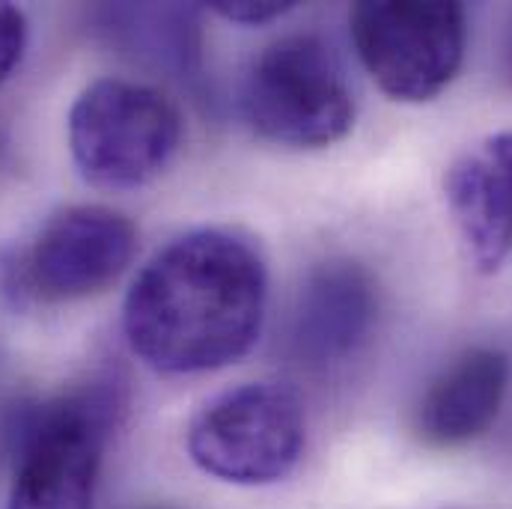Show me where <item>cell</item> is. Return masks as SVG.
<instances>
[{"mask_svg":"<svg viewBox=\"0 0 512 509\" xmlns=\"http://www.w3.org/2000/svg\"><path fill=\"white\" fill-rule=\"evenodd\" d=\"M268 268L236 230H194L137 274L123 328L134 355L164 376L212 373L251 352L265 319Z\"/></svg>","mask_w":512,"mask_h":509,"instance_id":"1","label":"cell"},{"mask_svg":"<svg viewBox=\"0 0 512 509\" xmlns=\"http://www.w3.org/2000/svg\"><path fill=\"white\" fill-rule=\"evenodd\" d=\"M242 114L262 140L289 149H322L349 134L355 93L337 51L292 33L256 57L242 84Z\"/></svg>","mask_w":512,"mask_h":509,"instance_id":"2","label":"cell"},{"mask_svg":"<svg viewBox=\"0 0 512 509\" xmlns=\"http://www.w3.org/2000/svg\"><path fill=\"white\" fill-rule=\"evenodd\" d=\"M182 143V117L155 87L102 78L69 111V146L81 176L108 191H128L167 170Z\"/></svg>","mask_w":512,"mask_h":509,"instance_id":"4","label":"cell"},{"mask_svg":"<svg viewBox=\"0 0 512 509\" xmlns=\"http://www.w3.org/2000/svg\"><path fill=\"white\" fill-rule=\"evenodd\" d=\"M444 194L459 239L477 271L495 274L512 251V131H501L456 158Z\"/></svg>","mask_w":512,"mask_h":509,"instance_id":"9","label":"cell"},{"mask_svg":"<svg viewBox=\"0 0 512 509\" xmlns=\"http://www.w3.org/2000/svg\"><path fill=\"white\" fill-rule=\"evenodd\" d=\"M120 393L96 382L39 405L18 432L9 509H93Z\"/></svg>","mask_w":512,"mask_h":509,"instance_id":"3","label":"cell"},{"mask_svg":"<svg viewBox=\"0 0 512 509\" xmlns=\"http://www.w3.org/2000/svg\"><path fill=\"white\" fill-rule=\"evenodd\" d=\"M379 319V286L355 259L316 265L295 301L289 349L301 367L334 370L352 361L373 337Z\"/></svg>","mask_w":512,"mask_h":509,"instance_id":"8","label":"cell"},{"mask_svg":"<svg viewBox=\"0 0 512 509\" xmlns=\"http://www.w3.org/2000/svg\"><path fill=\"white\" fill-rule=\"evenodd\" d=\"M152 509H161V507H152Z\"/></svg>","mask_w":512,"mask_h":509,"instance_id":"13","label":"cell"},{"mask_svg":"<svg viewBox=\"0 0 512 509\" xmlns=\"http://www.w3.org/2000/svg\"><path fill=\"white\" fill-rule=\"evenodd\" d=\"M218 15H224L227 21H236V24H251V27H259V24H271L277 18H283L292 3H254V0H242V3H215L212 6Z\"/></svg>","mask_w":512,"mask_h":509,"instance_id":"12","label":"cell"},{"mask_svg":"<svg viewBox=\"0 0 512 509\" xmlns=\"http://www.w3.org/2000/svg\"><path fill=\"white\" fill-rule=\"evenodd\" d=\"M304 408L289 387L254 382L215 396L188 426L194 465L233 486H271L304 453Z\"/></svg>","mask_w":512,"mask_h":509,"instance_id":"5","label":"cell"},{"mask_svg":"<svg viewBox=\"0 0 512 509\" xmlns=\"http://www.w3.org/2000/svg\"><path fill=\"white\" fill-rule=\"evenodd\" d=\"M137 254V227L105 206L60 212L36 239L24 262L27 286L48 301L105 292Z\"/></svg>","mask_w":512,"mask_h":509,"instance_id":"7","label":"cell"},{"mask_svg":"<svg viewBox=\"0 0 512 509\" xmlns=\"http://www.w3.org/2000/svg\"><path fill=\"white\" fill-rule=\"evenodd\" d=\"M352 42L373 81L396 102H429L465 57V9L459 3H358L349 12Z\"/></svg>","mask_w":512,"mask_h":509,"instance_id":"6","label":"cell"},{"mask_svg":"<svg viewBox=\"0 0 512 509\" xmlns=\"http://www.w3.org/2000/svg\"><path fill=\"white\" fill-rule=\"evenodd\" d=\"M510 384V361L498 349H471L459 355L426 387L414 432L429 447H462L498 420Z\"/></svg>","mask_w":512,"mask_h":509,"instance_id":"10","label":"cell"},{"mask_svg":"<svg viewBox=\"0 0 512 509\" xmlns=\"http://www.w3.org/2000/svg\"><path fill=\"white\" fill-rule=\"evenodd\" d=\"M27 45V21L24 12L12 3H0V84L21 63Z\"/></svg>","mask_w":512,"mask_h":509,"instance_id":"11","label":"cell"}]
</instances>
